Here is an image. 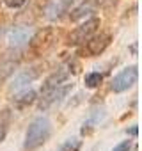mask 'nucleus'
I'll return each instance as SVG.
<instances>
[{"label":"nucleus","instance_id":"nucleus-15","mask_svg":"<svg viewBox=\"0 0 142 151\" xmlns=\"http://www.w3.org/2000/svg\"><path fill=\"white\" fill-rule=\"evenodd\" d=\"M80 146H82V142H80L78 139H69V140H66V142L62 144L60 151H78Z\"/></svg>","mask_w":142,"mask_h":151},{"label":"nucleus","instance_id":"nucleus-13","mask_svg":"<svg viewBox=\"0 0 142 151\" xmlns=\"http://www.w3.org/2000/svg\"><path fill=\"white\" fill-rule=\"evenodd\" d=\"M9 124H11V110L4 109L0 112V144L4 142V139L9 132Z\"/></svg>","mask_w":142,"mask_h":151},{"label":"nucleus","instance_id":"nucleus-14","mask_svg":"<svg viewBox=\"0 0 142 151\" xmlns=\"http://www.w3.org/2000/svg\"><path fill=\"white\" fill-rule=\"evenodd\" d=\"M101 82H103V75L98 73V71H94V73H87V75H85V86H87L89 89H96Z\"/></svg>","mask_w":142,"mask_h":151},{"label":"nucleus","instance_id":"nucleus-16","mask_svg":"<svg viewBox=\"0 0 142 151\" xmlns=\"http://www.w3.org/2000/svg\"><path fill=\"white\" fill-rule=\"evenodd\" d=\"M2 2L9 7V9H20L27 4V0H2Z\"/></svg>","mask_w":142,"mask_h":151},{"label":"nucleus","instance_id":"nucleus-5","mask_svg":"<svg viewBox=\"0 0 142 151\" xmlns=\"http://www.w3.org/2000/svg\"><path fill=\"white\" fill-rule=\"evenodd\" d=\"M110 41H112L110 34H105V32H101V34H93L87 41L82 43L80 53H82L84 57H98V55H101V53L108 48Z\"/></svg>","mask_w":142,"mask_h":151},{"label":"nucleus","instance_id":"nucleus-10","mask_svg":"<svg viewBox=\"0 0 142 151\" xmlns=\"http://www.w3.org/2000/svg\"><path fill=\"white\" fill-rule=\"evenodd\" d=\"M98 6H100V0H84L82 4H78L73 11H71L69 20H71V22H80V20H85V18H89L93 13H96Z\"/></svg>","mask_w":142,"mask_h":151},{"label":"nucleus","instance_id":"nucleus-17","mask_svg":"<svg viewBox=\"0 0 142 151\" xmlns=\"http://www.w3.org/2000/svg\"><path fill=\"white\" fill-rule=\"evenodd\" d=\"M131 149V140H123V142H119L112 151H130Z\"/></svg>","mask_w":142,"mask_h":151},{"label":"nucleus","instance_id":"nucleus-18","mask_svg":"<svg viewBox=\"0 0 142 151\" xmlns=\"http://www.w3.org/2000/svg\"><path fill=\"white\" fill-rule=\"evenodd\" d=\"M137 132H138V130H137V126H133V128L130 130V133H131V135H137Z\"/></svg>","mask_w":142,"mask_h":151},{"label":"nucleus","instance_id":"nucleus-6","mask_svg":"<svg viewBox=\"0 0 142 151\" xmlns=\"http://www.w3.org/2000/svg\"><path fill=\"white\" fill-rule=\"evenodd\" d=\"M137 78H138V68L137 66L124 68L119 75H115L112 78L110 89L114 93H124V91H128L130 87H133L137 84Z\"/></svg>","mask_w":142,"mask_h":151},{"label":"nucleus","instance_id":"nucleus-11","mask_svg":"<svg viewBox=\"0 0 142 151\" xmlns=\"http://www.w3.org/2000/svg\"><path fill=\"white\" fill-rule=\"evenodd\" d=\"M32 32H30V27H14L9 34H7V43L11 48H22L29 43Z\"/></svg>","mask_w":142,"mask_h":151},{"label":"nucleus","instance_id":"nucleus-9","mask_svg":"<svg viewBox=\"0 0 142 151\" xmlns=\"http://www.w3.org/2000/svg\"><path fill=\"white\" fill-rule=\"evenodd\" d=\"M20 66V55H13V53H4L0 55V84H4L11 75H14V71Z\"/></svg>","mask_w":142,"mask_h":151},{"label":"nucleus","instance_id":"nucleus-12","mask_svg":"<svg viewBox=\"0 0 142 151\" xmlns=\"http://www.w3.org/2000/svg\"><path fill=\"white\" fill-rule=\"evenodd\" d=\"M36 91L34 89H23V91H18V94L14 96V105L18 109H25L29 105H32L36 101Z\"/></svg>","mask_w":142,"mask_h":151},{"label":"nucleus","instance_id":"nucleus-1","mask_svg":"<svg viewBox=\"0 0 142 151\" xmlns=\"http://www.w3.org/2000/svg\"><path fill=\"white\" fill-rule=\"evenodd\" d=\"M71 71L67 68H60L57 71H53L50 77L44 80L43 87H41V98H39V109L46 110L50 105L57 103V89L67 82Z\"/></svg>","mask_w":142,"mask_h":151},{"label":"nucleus","instance_id":"nucleus-4","mask_svg":"<svg viewBox=\"0 0 142 151\" xmlns=\"http://www.w3.org/2000/svg\"><path fill=\"white\" fill-rule=\"evenodd\" d=\"M100 25H101V20L98 18V16H93V18H89V20H85L82 25H78L77 29H73L69 32V36H67V45L69 46H80L84 41H87L93 34H96V30L100 29Z\"/></svg>","mask_w":142,"mask_h":151},{"label":"nucleus","instance_id":"nucleus-3","mask_svg":"<svg viewBox=\"0 0 142 151\" xmlns=\"http://www.w3.org/2000/svg\"><path fill=\"white\" fill-rule=\"evenodd\" d=\"M50 133H52V123H50V119L44 117V116L36 117V119L29 124V130H27V135H25V144H23V147H25L27 151L37 149L39 146H43V144L48 140Z\"/></svg>","mask_w":142,"mask_h":151},{"label":"nucleus","instance_id":"nucleus-7","mask_svg":"<svg viewBox=\"0 0 142 151\" xmlns=\"http://www.w3.org/2000/svg\"><path fill=\"white\" fill-rule=\"evenodd\" d=\"M78 0H52L44 9V16L48 20H60L62 16H66L69 13V9L73 7Z\"/></svg>","mask_w":142,"mask_h":151},{"label":"nucleus","instance_id":"nucleus-8","mask_svg":"<svg viewBox=\"0 0 142 151\" xmlns=\"http://www.w3.org/2000/svg\"><path fill=\"white\" fill-rule=\"evenodd\" d=\"M39 68H27V69H22L20 73H16V77L11 84V91L18 93V91H23L27 89L37 77H39Z\"/></svg>","mask_w":142,"mask_h":151},{"label":"nucleus","instance_id":"nucleus-2","mask_svg":"<svg viewBox=\"0 0 142 151\" xmlns=\"http://www.w3.org/2000/svg\"><path fill=\"white\" fill-rule=\"evenodd\" d=\"M59 39V32L55 27H44V29H39L34 36H30L29 39V48H27V53L32 55V57H41L44 53H48L55 43Z\"/></svg>","mask_w":142,"mask_h":151}]
</instances>
